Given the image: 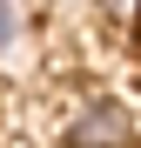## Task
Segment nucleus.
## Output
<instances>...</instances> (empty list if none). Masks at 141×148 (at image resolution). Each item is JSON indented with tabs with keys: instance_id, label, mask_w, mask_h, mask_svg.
Instances as JSON below:
<instances>
[{
	"instance_id": "1",
	"label": "nucleus",
	"mask_w": 141,
	"mask_h": 148,
	"mask_svg": "<svg viewBox=\"0 0 141 148\" xmlns=\"http://www.w3.org/2000/svg\"><path fill=\"white\" fill-rule=\"evenodd\" d=\"M67 148H134V121L121 101L108 94H87V101L67 108Z\"/></svg>"
},
{
	"instance_id": "2",
	"label": "nucleus",
	"mask_w": 141,
	"mask_h": 148,
	"mask_svg": "<svg viewBox=\"0 0 141 148\" xmlns=\"http://www.w3.org/2000/svg\"><path fill=\"white\" fill-rule=\"evenodd\" d=\"M101 20H114V27H134V20H141V0H101Z\"/></svg>"
},
{
	"instance_id": "3",
	"label": "nucleus",
	"mask_w": 141,
	"mask_h": 148,
	"mask_svg": "<svg viewBox=\"0 0 141 148\" xmlns=\"http://www.w3.org/2000/svg\"><path fill=\"white\" fill-rule=\"evenodd\" d=\"M14 34H20V20H14V7H7V0H0V54L14 47Z\"/></svg>"
}]
</instances>
